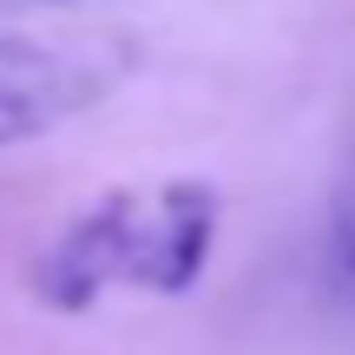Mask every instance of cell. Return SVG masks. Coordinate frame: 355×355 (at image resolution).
<instances>
[{
	"instance_id": "cell-1",
	"label": "cell",
	"mask_w": 355,
	"mask_h": 355,
	"mask_svg": "<svg viewBox=\"0 0 355 355\" xmlns=\"http://www.w3.org/2000/svg\"><path fill=\"white\" fill-rule=\"evenodd\" d=\"M217 224L224 198L204 178H165L152 191L119 184L60 224V237L33 263V296L66 316L92 309L105 290L184 296L211 270Z\"/></svg>"
},
{
	"instance_id": "cell-2",
	"label": "cell",
	"mask_w": 355,
	"mask_h": 355,
	"mask_svg": "<svg viewBox=\"0 0 355 355\" xmlns=\"http://www.w3.org/2000/svg\"><path fill=\"white\" fill-rule=\"evenodd\" d=\"M119 73H125V60L105 46L7 33L0 40V152L73 125L79 112H92L119 86Z\"/></svg>"
},
{
	"instance_id": "cell-3",
	"label": "cell",
	"mask_w": 355,
	"mask_h": 355,
	"mask_svg": "<svg viewBox=\"0 0 355 355\" xmlns=\"http://www.w3.org/2000/svg\"><path fill=\"white\" fill-rule=\"evenodd\" d=\"M336 277H343V290H349V303H355V217L336 224Z\"/></svg>"
}]
</instances>
